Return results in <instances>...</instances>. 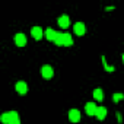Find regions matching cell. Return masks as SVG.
<instances>
[{
    "label": "cell",
    "mask_w": 124,
    "mask_h": 124,
    "mask_svg": "<svg viewBox=\"0 0 124 124\" xmlns=\"http://www.w3.org/2000/svg\"><path fill=\"white\" fill-rule=\"evenodd\" d=\"M41 75H42V78H44V79H51V78H53V75H54V70H53V67H51V66L45 64V66H42V69H41Z\"/></svg>",
    "instance_id": "1"
},
{
    "label": "cell",
    "mask_w": 124,
    "mask_h": 124,
    "mask_svg": "<svg viewBox=\"0 0 124 124\" xmlns=\"http://www.w3.org/2000/svg\"><path fill=\"white\" fill-rule=\"evenodd\" d=\"M73 31H75L76 35L82 37V35H85V32H86V26H85V23H82V22H76L75 26H73Z\"/></svg>",
    "instance_id": "2"
},
{
    "label": "cell",
    "mask_w": 124,
    "mask_h": 124,
    "mask_svg": "<svg viewBox=\"0 0 124 124\" xmlns=\"http://www.w3.org/2000/svg\"><path fill=\"white\" fill-rule=\"evenodd\" d=\"M16 92H18L19 95H26V92H28V85H26L23 80H19V82L16 83Z\"/></svg>",
    "instance_id": "3"
},
{
    "label": "cell",
    "mask_w": 124,
    "mask_h": 124,
    "mask_svg": "<svg viewBox=\"0 0 124 124\" xmlns=\"http://www.w3.org/2000/svg\"><path fill=\"white\" fill-rule=\"evenodd\" d=\"M69 120L72 123H79L80 121V112H79V109H70L69 111Z\"/></svg>",
    "instance_id": "4"
},
{
    "label": "cell",
    "mask_w": 124,
    "mask_h": 124,
    "mask_svg": "<svg viewBox=\"0 0 124 124\" xmlns=\"http://www.w3.org/2000/svg\"><path fill=\"white\" fill-rule=\"evenodd\" d=\"M44 37L48 39V41H55V37H57V32L53 29V28H47L45 31H44Z\"/></svg>",
    "instance_id": "5"
},
{
    "label": "cell",
    "mask_w": 124,
    "mask_h": 124,
    "mask_svg": "<svg viewBox=\"0 0 124 124\" xmlns=\"http://www.w3.org/2000/svg\"><path fill=\"white\" fill-rule=\"evenodd\" d=\"M15 44L18 45V47H25V44H26V37L23 35V34H16L15 35Z\"/></svg>",
    "instance_id": "6"
},
{
    "label": "cell",
    "mask_w": 124,
    "mask_h": 124,
    "mask_svg": "<svg viewBox=\"0 0 124 124\" xmlns=\"http://www.w3.org/2000/svg\"><path fill=\"white\" fill-rule=\"evenodd\" d=\"M31 35H32L35 39H41V38L44 37V31H42L39 26H34V28L31 29Z\"/></svg>",
    "instance_id": "7"
},
{
    "label": "cell",
    "mask_w": 124,
    "mask_h": 124,
    "mask_svg": "<svg viewBox=\"0 0 124 124\" xmlns=\"http://www.w3.org/2000/svg\"><path fill=\"white\" fill-rule=\"evenodd\" d=\"M96 109H98V107H96L93 102H88V104L85 105V111H86L88 115H95V114H96Z\"/></svg>",
    "instance_id": "8"
},
{
    "label": "cell",
    "mask_w": 124,
    "mask_h": 124,
    "mask_svg": "<svg viewBox=\"0 0 124 124\" xmlns=\"http://www.w3.org/2000/svg\"><path fill=\"white\" fill-rule=\"evenodd\" d=\"M58 25L61 26V28H69V25H70V18L67 16V15H63V16H60L58 18Z\"/></svg>",
    "instance_id": "9"
},
{
    "label": "cell",
    "mask_w": 124,
    "mask_h": 124,
    "mask_svg": "<svg viewBox=\"0 0 124 124\" xmlns=\"http://www.w3.org/2000/svg\"><path fill=\"white\" fill-rule=\"evenodd\" d=\"M95 117L98 118V120H104L105 117H107V108L105 107H98V109H96V114H95Z\"/></svg>",
    "instance_id": "10"
},
{
    "label": "cell",
    "mask_w": 124,
    "mask_h": 124,
    "mask_svg": "<svg viewBox=\"0 0 124 124\" xmlns=\"http://www.w3.org/2000/svg\"><path fill=\"white\" fill-rule=\"evenodd\" d=\"M10 121L9 124H21V120H19V114L16 111H10Z\"/></svg>",
    "instance_id": "11"
},
{
    "label": "cell",
    "mask_w": 124,
    "mask_h": 124,
    "mask_svg": "<svg viewBox=\"0 0 124 124\" xmlns=\"http://www.w3.org/2000/svg\"><path fill=\"white\" fill-rule=\"evenodd\" d=\"M72 44H73L72 35H70V34H63V45H64V47H70Z\"/></svg>",
    "instance_id": "12"
},
{
    "label": "cell",
    "mask_w": 124,
    "mask_h": 124,
    "mask_svg": "<svg viewBox=\"0 0 124 124\" xmlns=\"http://www.w3.org/2000/svg\"><path fill=\"white\" fill-rule=\"evenodd\" d=\"M93 98L96 99V101H102L104 99V95H102V89H99V88H96L95 91H93Z\"/></svg>",
    "instance_id": "13"
},
{
    "label": "cell",
    "mask_w": 124,
    "mask_h": 124,
    "mask_svg": "<svg viewBox=\"0 0 124 124\" xmlns=\"http://www.w3.org/2000/svg\"><path fill=\"white\" fill-rule=\"evenodd\" d=\"M102 64H104V69H105L107 72H109V73L115 70V67H114V66H109V64L107 63V58H105V55H102Z\"/></svg>",
    "instance_id": "14"
},
{
    "label": "cell",
    "mask_w": 124,
    "mask_h": 124,
    "mask_svg": "<svg viewBox=\"0 0 124 124\" xmlns=\"http://www.w3.org/2000/svg\"><path fill=\"white\" fill-rule=\"evenodd\" d=\"M0 121H2L3 124H9V121H10V114H9V112H3L2 117H0Z\"/></svg>",
    "instance_id": "15"
},
{
    "label": "cell",
    "mask_w": 124,
    "mask_h": 124,
    "mask_svg": "<svg viewBox=\"0 0 124 124\" xmlns=\"http://www.w3.org/2000/svg\"><path fill=\"white\" fill-rule=\"evenodd\" d=\"M54 44L55 45H63V34H61V32H57V37H55Z\"/></svg>",
    "instance_id": "16"
},
{
    "label": "cell",
    "mask_w": 124,
    "mask_h": 124,
    "mask_svg": "<svg viewBox=\"0 0 124 124\" xmlns=\"http://www.w3.org/2000/svg\"><path fill=\"white\" fill-rule=\"evenodd\" d=\"M121 99H124V93H114V96H112V101L114 102H118V101H121Z\"/></svg>",
    "instance_id": "17"
},
{
    "label": "cell",
    "mask_w": 124,
    "mask_h": 124,
    "mask_svg": "<svg viewBox=\"0 0 124 124\" xmlns=\"http://www.w3.org/2000/svg\"><path fill=\"white\" fill-rule=\"evenodd\" d=\"M123 63H124V54H123Z\"/></svg>",
    "instance_id": "18"
}]
</instances>
